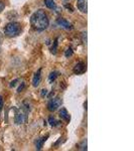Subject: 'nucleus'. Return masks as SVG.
<instances>
[{
  "instance_id": "f257e3e1",
  "label": "nucleus",
  "mask_w": 134,
  "mask_h": 151,
  "mask_svg": "<svg viewBox=\"0 0 134 151\" xmlns=\"http://www.w3.org/2000/svg\"><path fill=\"white\" fill-rule=\"evenodd\" d=\"M30 23L31 26L35 29V30L41 31V30H45V28H48V15L45 14V12L43 10H40L35 11V13L31 15L30 17Z\"/></svg>"
},
{
  "instance_id": "f03ea898",
  "label": "nucleus",
  "mask_w": 134,
  "mask_h": 151,
  "mask_svg": "<svg viewBox=\"0 0 134 151\" xmlns=\"http://www.w3.org/2000/svg\"><path fill=\"white\" fill-rule=\"evenodd\" d=\"M21 30V26L18 22H10L6 24L4 27V33L8 36H15L18 35Z\"/></svg>"
},
{
  "instance_id": "7ed1b4c3",
  "label": "nucleus",
  "mask_w": 134,
  "mask_h": 151,
  "mask_svg": "<svg viewBox=\"0 0 134 151\" xmlns=\"http://www.w3.org/2000/svg\"><path fill=\"white\" fill-rule=\"evenodd\" d=\"M61 105H62V100H61L60 98L52 99L50 101V103L48 104V109L50 112H53V111L58 110V107H61Z\"/></svg>"
},
{
  "instance_id": "20e7f679",
  "label": "nucleus",
  "mask_w": 134,
  "mask_h": 151,
  "mask_svg": "<svg viewBox=\"0 0 134 151\" xmlns=\"http://www.w3.org/2000/svg\"><path fill=\"white\" fill-rule=\"evenodd\" d=\"M87 70V67L84 63H78V64L75 65L74 68V73L76 75H81V74H84Z\"/></svg>"
},
{
  "instance_id": "39448f33",
  "label": "nucleus",
  "mask_w": 134,
  "mask_h": 151,
  "mask_svg": "<svg viewBox=\"0 0 134 151\" xmlns=\"http://www.w3.org/2000/svg\"><path fill=\"white\" fill-rule=\"evenodd\" d=\"M57 23H58V25L61 26V27H63L65 29H68V30H69V29H73L72 24H71L68 20L64 19V18H58L57 20Z\"/></svg>"
},
{
  "instance_id": "423d86ee",
  "label": "nucleus",
  "mask_w": 134,
  "mask_h": 151,
  "mask_svg": "<svg viewBox=\"0 0 134 151\" xmlns=\"http://www.w3.org/2000/svg\"><path fill=\"white\" fill-rule=\"evenodd\" d=\"M77 6L79 8V10L83 12V13H87L88 7H87V0H78L77 1Z\"/></svg>"
},
{
  "instance_id": "0eeeda50",
  "label": "nucleus",
  "mask_w": 134,
  "mask_h": 151,
  "mask_svg": "<svg viewBox=\"0 0 134 151\" xmlns=\"http://www.w3.org/2000/svg\"><path fill=\"white\" fill-rule=\"evenodd\" d=\"M41 70L40 69L37 70V72L35 73V77H33V79H32V86L33 87H37L38 85H40V80H41Z\"/></svg>"
},
{
  "instance_id": "6e6552de",
  "label": "nucleus",
  "mask_w": 134,
  "mask_h": 151,
  "mask_svg": "<svg viewBox=\"0 0 134 151\" xmlns=\"http://www.w3.org/2000/svg\"><path fill=\"white\" fill-rule=\"evenodd\" d=\"M60 117L63 119V120H65L66 122H70V120H71V117L69 115V113H68L67 109H65V108H62V110L60 111Z\"/></svg>"
},
{
  "instance_id": "1a4fd4ad",
  "label": "nucleus",
  "mask_w": 134,
  "mask_h": 151,
  "mask_svg": "<svg viewBox=\"0 0 134 151\" xmlns=\"http://www.w3.org/2000/svg\"><path fill=\"white\" fill-rule=\"evenodd\" d=\"M48 137V135H47V137H43V138H37L35 141V148L37 150H40L43 146V143L47 141V138Z\"/></svg>"
},
{
  "instance_id": "9d476101",
  "label": "nucleus",
  "mask_w": 134,
  "mask_h": 151,
  "mask_svg": "<svg viewBox=\"0 0 134 151\" xmlns=\"http://www.w3.org/2000/svg\"><path fill=\"white\" fill-rule=\"evenodd\" d=\"M14 121H15V124H17V125L22 124V122H23V115H22V114H20V113H17L15 115Z\"/></svg>"
},
{
  "instance_id": "9b49d317",
  "label": "nucleus",
  "mask_w": 134,
  "mask_h": 151,
  "mask_svg": "<svg viewBox=\"0 0 134 151\" xmlns=\"http://www.w3.org/2000/svg\"><path fill=\"white\" fill-rule=\"evenodd\" d=\"M45 6L50 9H55V7H57L53 0H45Z\"/></svg>"
},
{
  "instance_id": "f8f14e48",
  "label": "nucleus",
  "mask_w": 134,
  "mask_h": 151,
  "mask_svg": "<svg viewBox=\"0 0 134 151\" xmlns=\"http://www.w3.org/2000/svg\"><path fill=\"white\" fill-rule=\"evenodd\" d=\"M58 72H53V73H50V77H48V81H50V83H53V81H55V80L58 78Z\"/></svg>"
},
{
  "instance_id": "ddd939ff",
  "label": "nucleus",
  "mask_w": 134,
  "mask_h": 151,
  "mask_svg": "<svg viewBox=\"0 0 134 151\" xmlns=\"http://www.w3.org/2000/svg\"><path fill=\"white\" fill-rule=\"evenodd\" d=\"M48 123H50L52 126H57L58 122L53 118V117H50V118H48Z\"/></svg>"
},
{
  "instance_id": "4468645a",
  "label": "nucleus",
  "mask_w": 134,
  "mask_h": 151,
  "mask_svg": "<svg viewBox=\"0 0 134 151\" xmlns=\"http://www.w3.org/2000/svg\"><path fill=\"white\" fill-rule=\"evenodd\" d=\"M73 53H74V52H73V50L70 47V48H68V50H66L65 55H66V58H70V57H72V55H73Z\"/></svg>"
},
{
  "instance_id": "2eb2a0df",
  "label": "nucleus",
  "mask_w": 134,
  "mask_h": 151,
  "mask_svg": "<svg viewBox=\"0 0 134 151\" xmlns=\"http://www.w3.org/2000/svg\"><path fill=\"white\" fill-rule=\"evenodd\" d=\"M57 48H58V40H55V43H53V47H52V52L53 53L57 52Z\"/></svg>"
},
{
  "instance_id": "dca6fc26",
  "label": "nucleus",
  "mask_w": 134,
  "mask_h": 151,
  "mask_svg": "<svg viewBox=\"0 0 134 151\" xmlns=\"http://www.w3.org/2000/svg\"><path fill=\"white\" fill-rule=\"evenodd\" d=\"M65 8H67L70 12H74V8L71 4H65Z\"/></svg>"
},
{
  "instance_id": "f3484780",
  "label": "nucleus",
  "mask_w": 134,
  "mask_h": 151,
  "mask_svg": "<svg viewBox=\"0 0 134 151\" xmlns=\"http://www.w3.org/2000/svg\"><path fill=\"white\" fill-rule=\"evenodd\" d=\"M3 105H4L3 98H2V96H0V111H1L2 108H3Z\"/></svg>"
},
{
  "instance_id": "a211bd4d",
  "label": "nucleus",
  "mask_w": 134,
  "mask_h": 151,
  "mask_svg": "<svg viewBox=\"0 0 134 151\" xmlns=\"http://www.w3.org/2000/svg\"><path fill=\"white\" fill-rule=\"evenodd\" d=\"M47 94H48V90L47 89H43V90H41V97H45L47 96Z\"/></svg>"
},
{
  "instance_id": "6ab92c4d",
  "label": "nucleus",
  "mask_w": 134,
  "mask_h": 151,
  "mask_svg": "<svg viewBox=\"0 0 134 151\" xmlns=\"http://www.w3.org/2000/svg\"><path fill=\"white\" fill-rule=\"evenodd\" d=\"M17 82H18V80H17V79L14 80V81H12V82L10 83V87H11V88H12V87H14V86L16 85V83H17Z\"/></svg>"
},
{
  "instance_id": "aec40b11",
  "label": "nucleus",
  "mask_w": 134,
  "mask_h": 151,
  "mask_svg": "<svg viewBox=\"0 0 134 151\" xmlns=\"http://www.w3.org/2000/svg\"><path fill=\"white\" fill-rule=\"evenodd\" d=\"M4 7H5V5H4V3H3V2H1V1H0V12H1V11H3Z\"/></svg>"
},
{
  "instance_id": "412c9836",
  "label": "nucleus",
  "mask_w": 134,
  "mask_h": 151,
  "mask_svg": "<svg viewBox=\"0 0 134 151\" xmlns=\"http://www.w3.org/2000/svg\"><path fill=\"white\" fill-rule=\"evenodd\" d=\"M23 88H24V83H22V85H21V86L18 88V90H17V92H18V93H20V92L22 91V90H23Z\"/></svg>"
},
{
  "instance_id": "4be33fe9",
  "label": "nucleus",
  "mask_w": 134,
  "mask_h": 151,
  "mask_svg": "<svg viewBox=\"0 0 134 151\" xmlns=\"http://www.w3.org/2000/svg\"><path fill=\"white\" fill-rule=\"evenodd\" d=\"M84 106H85V109H86V110H87V101L84 103Z\"/></svg>"
}]
</instances>
